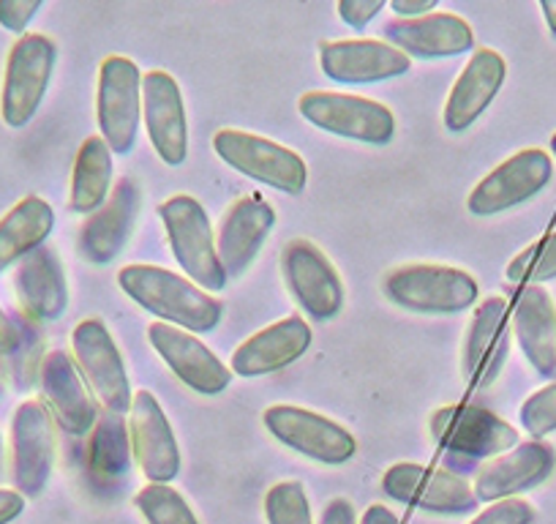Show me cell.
<instances>
[{"label": "cell", "instance_id": "cell-7", "mask_svg": "<svg viewBox=\"0 0 556 524\" xmlns=\"http://www.w3.org/2000/svg\"><path fill=\"white\" fill-rule=\"evenodd\" d=\"M301 115L328 135L346 140L388 146L395 135V117L379 101L366 96L333 93V90H312L298 104Z\"/></svg>", "mask_w": 556, "mask_h": 524}, {"label": "cell", "instance_id": "cell-15", "mask_svg": "<svg viewBox=\"0 0 556 524\" xmlns=\"http://www.w3.org/2000/svg\"><path fill=\"white\" fill-rule=\"evenodd\" d=\"M55 467V421L45 402L28 399L12 421V475L23 497H39Z\"/></svg>", "mask_w": 556, "mask_h": 524}, {"label": "cell", "instance_id": "cell-23", "mask_svg": "<svg viewBox=\"0 0 556 524\" xmlns=\"http://www.w3.org/2000/svg\"><path fill=\"white\" fill-rule=\"evenodd\" d=\"M273 224H276V211L260 197H243L224 213L222 224H218L216 251L227 279L229 276L238 279L251 269V262L265 246Z\"/></svg>", "mask_w": 556, "mask_h": 524}, {"label": "cell", "instance_id": "cell-14", "mask_svg": "<svg viewBox=\"0 0 556 524\" xmlns=\"http://www.w3.org/2000/svg\"><path fill=\"white\" fill-rule=\"evenodd\" d=\"M431 435L458 457H502L518 446V432L500 415L475 404H447L431 415Z\"/></svg>", "mask_w": 556, "mask_h": 524}, {"label": "cell", "instance_id": "cell-46", "mask_svg": "<svg viewBox=\"0 0 556 524\" xmlns=\"http://www.w3.org/2000/svg\"><path fill=\"white\" fill-rule=\"evenodd\" d=\"M0 464H3V440H0Z\"/></svg>", "mask_w": 556, "mask_h": 524}, {"label": "cell", "instance_id": "cell-19", "mask_svg": "<svg viewBox=\"0 0 556 524\" xmlns=\"http://www.w3.org/2000/svg\"><path fill=\"white\" fill-rule=\"evenodd\" d=\"M139 208H142V191L137 180H117L104 205L90 213V219L79 229V254L90 265H110L131 240Z\"/></svg>", "mask_w": 556, "mask_h": 524}, {"label": "cell", "instance_id": "cell-22", "mask_svg": "<svg viewBox=\"0 0 556 524\" xmlns=\"http://www.w3.org/2000/svg\"><path fill=\"white\" fill-rule=\"evenodd\" d=\"M556 467L554 446L543 440L518 442L502 457L491 459L475 481V497L478 502H500L518 497L521 491L534 489L551 478Z\"/></svg>", "mask_w": 556, "mask_h": 524}, {"label": "cell", "instance_id": "cell-11", "mask_svg": "<svg viewBox=\"0 0 556 524\" xmlns=\"http://www.w3.org/2000/svg\"><path fill=\"white\" fill-rule=\"evenodd\" d=\"M72 350L77 358V369L88 379L99 402L117 415L131 410L134 390L128 383L126 363H123L110 328L101 320H83L74 328Z\"/></svg>", "mask_w": 556, "mask_h": 524}, {"label": "cell", "instance_id": "cell-6", "mask_svg": "<svg viewBox=\"0 0 556 524\" xmlns=\"http://www.w3.org/2000/svg\"><path fill=\"white\" fill-rule=\"evenodd\" d=\"M96 115L112 153H131L142 117V74L131 58L110 55L99 68Z\"/></svg>", "mask_w": 556, "mask_h": 524}, {"label": "cell", "instance_id": "cell-41", "mask_svg": "<svg viewBox=\"0 0 556 524\" xmlns=\"http://www.w3.org/2000/svg\"><path fill=\"white\" fill-rule=\"evenodd\" d=\"M319 524H357L355 508H352V502L346 497H333L328 502V508L323 511Z\"/></svg>", "mask_w": 556, "mask_h": 524}, {"label": "cell", "instance_id": "cell-29", "mask_svg": "<svg viewBox=\"0 0 556 524\" xmlns=\"http://www.w3.org/2000/svg\"><path fill=\"white\" fill-rule=\"evenodd\" d=\"M55 227V211L41 197H25L0 219V274L45 246Z\"/></svg>", "mask_w": 556, "mask_h": 524}, {"label": "cell", "instance_id": "cell-16", "mask_svg": "<svg viewBox=\"0 0 556 524\" xmlns=\"http://www.w3.org/2000/svg\"><path fill=\"white\" fill-rule=\"evenodd\" d=\"M128 413H131L128 435H131L134 462L146 473V478L151 484H169L178 478L180 448L159 399L151 390H137Z\"/></svg>", "mask_w": 556, "mask_h": 524}, {"label": "cell", "instance_id": "cell-5", "mask_svg": "<svg viewBox=\"0 0 556 524\" xmlns=\"http://www.w3.org/2000/svg\"><path fill=\"white\" fill-rule=\"evenodd\" d=\"M213 148L227 162L229 167L243 173L245 178H254L270 189L287 191V195H301L306 189L308 167L292 148L278 146V142L256 137L240 128H222L213 137Z\"/></svg>", "mask_w": 556, "mask_h": 524}, {"label": "cell", "instance_id": "cell-44", "mask_svg": "<svg viewBox=\"0 0 556 524\" xmlns=\"http://www.w3.org/2000/svg\"><path fill=\"white\" fill-rule=\"evenodd\" d=\"M540 12H543L545 23H548L551 34L556 36V0H540Z\"/></svg>", "mask_w": 556, "mask_h": 524}, {"label": "cell", "instance_id": "cell-47", "mask_svg": "<svg viewBox=\"0 0 556 524\" xmlns=\"http://www.w3.org/2000/svg\"><path fill=\"white\" fill-rule=\"evenodd\" d=\"M0 394H3V385H0Z\"/></svg>", "mask_w": 556, "mask_h": 524}, {"label": "cell", "instance_id": "cell-28", "mask_svg": "<svg viewBox=\"0 0 556 524\" xmlns=\"http://www.w3.org/2000/svg\"><path fill=\"white\" fill-rule=\"evenodd\" d=\"M510 325L529 366L543 377L556 374V307L545 287H521L510 309Z\"/></svg>", "mask_w": 556, "mask_h": 524}, {"label": "cell", "instance_id": "cell-34", "mask_svg": "<svg viewBox=\"0 0 556 524\" xmlns=\"http://www.w3.org/2000/svg\"><path fill=\"white\" fill-rule=\"evenodd\" d=\"M267 524H314L312 502L298 481H278L265 495Z\"/></svg>", "mask_w": 556, "mask_h": 524}, {"label": "cell", "instance_id": "cell-10", "mask_svg": "<svg viewBox=\"0 0 556 524\" xmlns=\"http://www.w3.org/2000/svg\"><path fill=\"white\" fill-rule=\"evenodd\" d=\"M382 489L390 500L442 516H464L478 508L475 489L462 475L415 462L393 464L384 473Z\"/></svg>", "mask_w": 556, "mask_h": 524}, {"label": "cell", "instance_id": "cell-21", "mask_svg": "<svg viewBox=\"0 0 556 524\" xmlns=\"http://www.w3.org/2000/svg\"><path fill=\"white\" fill-rule=\"evenodd\" d=\"M39 374L41 394H45L52 421L72 437L90 435L96 421H99V410H96V402L77 363L63 350H52L41 361Z\"/></svg>", "mask_w": 556, "mask_h": 524}, {"label": "cell", "instance_id": "cell-3", "mask_svg": "<svg viewBox=\"0 0 556 524\" xmlns=\"http://www.w3.org/2000/svg\"><path fill=\"white\" fill-rule=\"evenodd\" d=\"M58 47L45 34L20 36L9 50L3 90H0V117L12 128H23L34 121L50 88L55 72Z\"/></svg>", "mask_w": 556, "mask_h": 524}, {"label": "cell", "instance_id": "cell-35", "mask_svg": "<svg viewBox=\"0 0 556 524\" xmlns=\"http://www.w3.org/2000/svg\"><path fill=\"white\" fill-rule=\"evenodd\" d=\"M521 426L534 440L556 432V383L534 390L521 404Z\"/></svg>", "mask_w": 556, "mask_h": 524}, {"label": "cell", "instance_id": "cell-33", "mask_svg": "<svg viewBox=\"0 0 556 524\" xmlns=\"http://www.w3.org/2000/svg\"><path fill=\"white\" fill-rule=\"evenodd\" d=\"M507 279L523 287L556 279V229L513 257L507 265Z\"/></svg>", "mask_w": 556, "mask_h": 524}, {"label": "cell", "instance_id": "cell-25", "mask_svg": "<svg viewBox=\"0 0 556 524\" xmlns=\"http://www.w3.org/2000/svg\"><path fill=\"white\" fill-rule=\"evenodd\" d=\"M384 39L409 58H451L475 47L469 23L458 14L434 12L417 20H393L382 28Z\"/></svg>", "mask_w": 556, "mask_h": 524}, {"label": "cell", "instance_id": "cell-2", "mask_svg": "<svg viewBox=\"0 0 556 524\" xmlns=\"http://www.w3.org/2000/svg\"><path fill=\"white\" fill-rule=\"evenodd\" d=\"M164 229H167L169 249L180 269L186 271L194 285L202 290H224L227 287V274H224L222 262H218L216 238H213L211 219L205 208L189 195H175L167 202L159 205Z\"/></svg>", "mask_w": 556, "mask_h": 524}, {"label": "cell", "instance_id": "cell-39", "mask_svg": "<svg viewBox=\"0 0 556 524\" xmlns=\"http://www.w3.org/2000/svg\"><path fill=\"white\" fill-rule=\"evenodd\" d=\"M20 347H23V330L0 309V355H17Z\"/></svg>", "mask_w": 556, "mask_h": 524}, {"label": "cell", "instance_id": "cell-36", "mask_svg": "<svg viewBox=\"0 0 556 524\" xmlns=\"http://www.w3.org/2000/svg\"><path fill=\"white\" fill-rule=\"evenodd\" d=\"M534 508L521 497H510V500L491 502L483 513L472 519L469 524H534Z\"/></svg>", "mask_w": 556, "mask_h": 524}, {"label": "cell", "instance_id": "cell-45", "mask_svg": "<svg viewBox=\"0 0 556 524\" xmlns=\"http://www.w3.org/2000/svg\"><path fill=\"white\" fill-rule=\"evenodd\" d=\"M551 153H554V157H556V135L551 137Z\"/></svg>", "mask_w": 556, "mask_h": 524}, {"label": "cell", "instance_id": "cell-18", "mask_svg": "<svg viewBox=\"0 0 556 524\" xmlns=\"http://www.w3.org/2000/svg\"><path fill=\"white\" fill-rule=\"evenodd\" d=\"M148 339L162 361L173 369L175 377L202 397H216L232 383V369L224 366L213 350H207L189 330L169 323H153L148 328Z\"/></svg>", "mask_w": 556, "mask_h": 524}, {"label": "cell", "instance_id": "cell-32", "mask_svg": "<svg viewBox=\"0 0 556 524\" xmlns=\"http://www.w3.org/2000/svg\"><path fill=\"white\" fill-rule=\"evenodd\" d=\"M134 502L148 524H200L186 497L169 484H148L137 491Z\"/></svg>", "mask_w": 556, "mask_h": 524}, {"label": "cell", "instance_id": "cell-8", "mask_svg": "<svg viewBox=\"0 0 556 524\" xmlns=\"http://www.w3.org/2000/svg\"><path fill=\"white\" fill-rule=\"evenodd\" d=\"M262 421L281 446L319 464H344L357 451L355 437L344 426L314 413V410L295 408V404H273L265 410Z\"/></svg>", "mask_w": 556, "mask_h": 524}, {"label": "cell", "instance_id": "cell-26", "mask_svg": "<svg viewBox=\"0 0 556 524\" xmlns=\"http://www.w3.org/2000/svg\"><path fill=\"white\" fill-rule=\"evenodd\" d=\"M507 77V63L494 50H475L464 72L458 74L445 104V128L462 135L489 110Z\"/></svg>", "mask_w": 556, "mask_h": 524}, {"label": "cell", "instance_id": "cell-4", "mask_svg": "<svg viewBox=\"0 0 556 524\" xmlns=\"http://www.w3.org/2000/svg\"><path fill=\"white\" fill-rule=\"evenodd\" d=\"M478 282L447 265H404L384 279V296L417 314L467 312L478 301Z\"/></svg>", "mask_w": 556, "mask_h": 524}, {"label": "cell", "instance_id": "cell-43", "mask_svg": "<svg viewBox=\"0 0 556 524\" xmlns=\"http://www.w3.org/2000/svg\"><path fill=\"white\" fill-rule=\"evenodd\" d=\"M357 524H401V519L384 506H371L366 508V513H363V519Z\"/></svg>", "mask_w": 556, "mask_h": 524}, {"label": "cell", "instance_id": "cell-38", "mask_svg": "<svg viewBox=\"0 0 556 524\" xmlns=\"http://www.w3.org/2000/svg\"><path fill=\"white\" fill-rule=\"evenodd\" d=\"M388 7L384 0H341L339 14L352 30H366V25Z\"/></svg>", "mask_w": 556, "mask_h": 524}, {"label": "cell", "instance_id": "cell-30", "mask_svg": "<svg viewBox=\"0 0 556 524\" xmlns=\"http://www.w3.org/2000/svg\"><path fill=\"white\" fill-rule=\"evenodd\" d=\"M112 184V151L104 137L96 135L83 142L72 173V197L68 205L74 213H96L110 197Z\"/></svg>", "mask_w": 556, "mask_h": 524}, {"label": "cell", "instance_id": "cell-17", "mask_svg": "<svg viewBox=\"0 0 556 524\" xmlns=\"http://www.w3.org/2000/svg\"><path fill=\"white\" fill-rule=\"evenodd\" d=\"M142 117L162 162L169 167L184 164L189 157V117L173 74L148 72V77H142Z\"/></svg>", "mask_w": 556, "mask_h": 524}, {"label": "cell", "instance_id": "cell-40", "mask_svg": "<svg viewBox=\"0 0 556 524\" xmlns=\"http://www.w3.org/2000/svg\"><path fill=\"white\" fill-rule=\"evenodd\" d=\"M390 12L395 14V20L426 17V14L437 12V0H393Z\"/></svg>", "mask_w": 556, "mask_h": 524}, {"label": "cell", "instance_id": "cell-1", "mask_svg": "<svg viewBox=\"0 0 556 524\" xmlns=\"http://www.w3.org/2000/svg\"><path fill=\"white\" fill-rule=\"evenodd\" d=\"M117 285L146 312L189 334H207L222 323V303L211 292L159 265H126Z\"/></svg>", "mask_w": 556, "mask_h": 524}, {"label": "cell", "instance_id": "cell-24", "mask_svg": "<svg viewBox=\"0 0 556 524\" xmlns=\"http://www.w3.org/2000/svg\"><path fill=\"white\" fill-rule=\"evenodd\" d=\"M312 345V328L301 314L278 320L267 325L260 334L245 339L232 355V374L238 377H262L273 374L295 363L298 358L306 355Z\"/></svg>", "mask_w": 556, "mask_h": 524}, {"label": "cell", "instance_id": "cell-42", "mask_svg": "<svg viewBox=\"0 0 556 524\" xmlns=\"http://www.w3.org/2000/svg\"><path fill=\"white\" fill-rule=\"evenodd\" d=\"M25 511V497L17 489H0V524H9Z\"/></svg>", "mask_w": 556, "mask_h": 524}, {"label": "cell", "instance_id": "cell-20", "mask_svg": "<svg viewBox=\"0 0 556 524\" xmlns=\"http://www.w3.org/2000/svg\"><path fill=\"white\" fill-rule=\"evenodd\" d=\"M319 66L333 83L363 85L401 77L412 58L379 39H336L319 45Z\"/></svg>", "mask_w": 556, "mask_h": 524}, {"label": "cell", "instance_id": "cell-9", "mask_svg": "<svg viewBox=\"0 0 556 524\" xmlns=\"http://www.w3.org/2000/svg\"><path fill=\"white\" fill-rule=\"evenodd\" d=\"M281 271L298 307L312 320H333L344 309V282L330 257L308 238L287 244Z\"/></svg>", "mask_w": 556, "mask_h": 524}, {"label": "cell", "instance_id": "cell-13", "mask_svg": "<svg viewBox=\"0 0 556 524\" xmlns=\"http://www.w3.org/2000/svg\"><path fill=\"white\" fill-rule=\"evenodd\" d=\"M510 303L491 296L475 309L462 352V374L469 390H483L500 379L510 355Z\"/></svg>", "mask_w": 556, "mask_h": 524}, {"label": "cell", "instance_id": "cell-31", "mask_svg": "<svg viewBox=\"0 0 556 524\" xmlns=\"http://www.w3.org/2000/svg\"><path fill=\"white\" fill-rule=\"evenodd\" d=\"M90 473L99 481H123L131 473L134 451H131V435L126 429L123 415L110 413L99 415L93 426V437H90L88 451Z\"/></svg>", "mask_w": 556, "mask_h": 524}, {"label": "cell", "instance_id": "cell-37", "mask_svg": "<svg viewBox=\"0 0 556 524\" xmlns=\"http://www.w3.org/2000/svg\"><path fill=\"white\" fill-rule=\"evenodd\" d=\"M39 9L41 0H0V25L12 34H23Z\"/></svg>", "mask_w": 556, "mask_h": 524}, {"label": "cell", "instance_id": "cell-27", "mask_svg": "<svg viewBox=\"0 0 556 524\" xmlns=\"http://www.w3.org/2000/svg\"><path fill=\"white\" fill-rule=\"evenodd\" d=\"M14 290H17L25 317L34 323H52L63 317L68 307L66 271L50 246H39L20 262L14 274Z\"/></svg>", "mask_w": 556, "mask_h": 524}, {"label": "cell", "instance_id": "cell-12", "mask_svg": "<svg viewBox=\"0 0 556 524\" xmlns=\"http://www.w3.org/2000/svg\"><path fill=\"white\" fill-rule=\"evenodd\" d=\"M554 175V162L543 148H523L516 157L502 162L491 170L483 180L469 195L467 208L475 216H496L521 202L532 200L534 195L548 186Z\"/></svg>", "mask_w": 556, "mask_h": 524}]
</instances>
